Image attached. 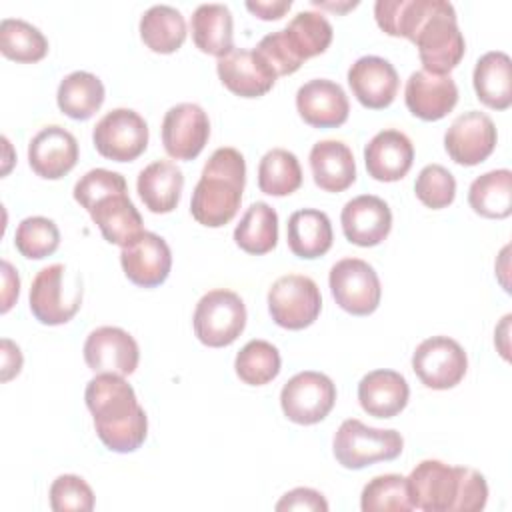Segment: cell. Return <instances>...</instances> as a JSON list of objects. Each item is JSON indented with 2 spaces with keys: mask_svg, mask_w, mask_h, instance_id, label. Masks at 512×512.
I'll return each mask as SVG.
<instances>
[{
  "mask_svg": "<svg viewBox=\"0 0 512 512\" xmlns=\"http://www.w3.org/2000/svg\"><path fill=\"white\" fill-rule=\"evenodd\" d=\"M84 400L96 434L108 450L128 454L144 444L148 418L124 376L96 374L86 384Z\"/></svg>",
  "mask_w": 512,
  "mask_h": 512,
  "instance_id": "obj_1",
  "label": "cell"
},
{
  "mask_svg": "<svg viewBox=\"0 0 512 512\" xmlns=\"http://www.w3.org/2000/svg\"><path fill=\"white\" fill-rule=\"evenodd\" d=\"M246 184L244 156L230 146L216 148L192 192V218L208 228L226 226L238 212Z\"/></svg>",
  "mask_w": 512,
  "mask_h": 512,
  "instance_id": "obj_2",
  "label": "cell"
},
{
  "mask_svg": "<svg viewBox=\"0 0 512 512\" xmlns=\"http://www.w3.org/2000/svg\"><path fill=\"white\" fill-rule=\"evenodd\" d=\"M412 42L418 48L422 70L430 74H450L466 52L454 6L446 0H434L430 14L420 24Z\"/></svg>",
  "mask_w": 512,
  "mask_h": 512,
  "instance_id": "obj_3",
  "label": "cell"
},
{
  "mask_svg": "<svg viewBox=\"0 0 512 512\" xmlns=\"http://www.w3.org/2000/svg\"><path fill=\"white\" fill-rule=\"evenodd\" d=\"M404 440L396 430H382L348 418L334 434L332 450L340 466L360 470L376 462H388L402 454Z\"/></svg>",
  "mask_w": 512,
  "mask_h": 512,
  "instance_id": "obj_4",
  "label": "cell"
},
{
  "mask_svg": "<svg viewBox=\"0 0 512 512\" xmlns=\"http://www.w3.org/2000/svg\"><path fill=\"white\" fill-rule=\"evenodd\" d=\"M82 304V280L64 264L42 268L30 286V312L46 326L66 324Z\"/></svg>",
  "mask_w": 512,
  "mask_h": 512,
  "instance_id": "obj_5",
  "label": "cell"
},
{
  "mask_svg": "<svg viewBox=\"0 0 512 512\" xmlns=\"http://www.w3.org/2000/svg\"><path fill=\"white\" fill-rule=\"evenodd\" d=\"M192 324L196 338L204 346H230L246 326V306L236 292L216 288L198 300Z\"/></svg>",
  "mask_w": 512,
  "mask_h": 512,
  "instance_id": "obj_6",
  "label": "cell"
},
{
  "mask_svg": "<svg viewBox=\"0 0 512 512\" xmlns=\"http://www.w3.org/2000/svg\"><path fill=\"white\" fill-rule=\"evenodd\" d=\"M322 310L318 284L302 274L280 276L268 290V312L286 330L310 326Z\"/></svg>",
  "mask_w": 512,
  "mask_h": 512,
  "instance_id": "obj_7",
  "label": "cell"
},
{
  "mask_svg": "<svg viewBox=\"0 0 512 512\" xmlns=\"http://www.w3.org/2000/svg\"><path fill=\"white\" fill-rule=\"evenodd\" d=\"M336 402L334 382L316 370L294 374L280 392V406L284 416L302 426L318 424L324 420Z\"/></svg>",
  "mask_w": 512,
  "mask_h": 512,
  "instance_id": "obj_8",
  "label": "cell"
},
{
  "mask_svg": "<svg viewBox=\"0 0 512 512\" xmlns=\"http://www.w3.org/2000/svg\"><path fill=\"white\" fill-rule=\"evenodd\" d=\"M330 292L336 304L354 316L372 314L382 296L376 270L360 258H342L330 268Z\"/></svg>",
  "mask_w": 512,
  "mask_h": 512,
  "instance_id": "obj_9",
  "label": "cell"
},
{
  "mask_svg": "<svg viewBox=\"0 0 512 512\" xmlns=\"http://www.w3.org/2000/svg\"><path fill=\"white\" fill-rule=\"evenodd\" d=\"M92 142L100 156L114 162H132L148 146V124L130 108H114L96 122Z\"/></svg>",
  "mask_w": 512,
  "mask_h": 512,
  "instance_id": "obj_10",
  "label": "cell"
},
{
  "mask_svg": "<svg viewBox=\"0 0 512 512\" xmlns=\"http://www.w3.org/2000/svg\"><path fill=\"white\" fill-rule=\"evenodd\" d=\"M412 370L426 388L448 390L466 376L468 356L454 338L432 336L416 346Z\"/></svg>",
  "mask_w": 512,
  "mask_h": 512,
  "instance_id": "obj_11",
  "label": "cell"
},
{
  "mask_svg": "<svg viewBox=\"0 0 512 512\" xmlns=\"http://www.w3.org/2000/svg\"><path fill=\"white\" fill-rule=\"evenodd\" d=\"M210 138V120L202 106L182 102L164 114L162 144L174 160H194Z\"/></svg>",
  "mask_w": 512,
  "mask_h": 512,
  "instance_id": "obj_12",
  "label": "cell"
},
{
  "mask_svg": "<svg viewBox=\"0 0 512 512\" xmlns=\"http://www.w3.org/2000/svg\"><path fill=\"white\" fill-rule=\"evenodd\" d=\"M496 140L498 132L492 118L484 112L470 110L454 118L444 134V148L456 164L476 166L494 152Z\"/></svg>",
  "mask_w": 512,
  "mask_h": 512,
  "instance_id": "obj_13",
  "label": "cell"
},
{
  "mask_svg": "<svg viewBox=\"0 0 512 512\" xmlns=\"http://www.w3.org/2000/svg\"><path fill=\"white\" fill-rule=\"evenodd\" d=\"M84 360L96 374L130 376L138 368L136 340L118 326H100L84 342Z\"/></svg>",
  "mask_w": 512,
  "mask_h": 512,
  "instance_id": "obj_14",
  "label": "cell"
},
{
  "mask_svg": "<svg viewBox=\"0 0 512 512\" xmlns=\"http://www.w3.org/2000/svg\"><path fill=\"white\" fill-rule=\"evenodd\" d=\"M412 508L424 512H452L458 492V466L422 460L406 478Z\"/></svg>",
  "mask_w": 512,
  "mask_h": 512,
  "instance_id": "obj_15",
  "label": "cell"
},
{
  "mask_svg": "<svg viewBox=\"0 0 512 512\" xmlns=\"http://www.w3.org/2000/svg\"><path fill=\"white\" fill-rule=\"evenodd\" d=\"M216 72L220 82L236 96L258 98L272 90L276 84V72L256 52L246 48H232L228 54L218 58Z\"/></svg>",
  "mask_w": 512,
  "mask_h": 512,
  "instance_id": "obj_16",
  "label": "cell"
},
{
  "mask_svg": "<svg viewBox=\"0 0 512 512\" xmlns=\"http://www.w3.org/2000/svg\"><path fill=\"white\" fill-rule=\"evenodd\" d=\"M120 264L132 284L156 288L170 274L172 252L162 236L144 230L132 244L122 248Z\"/></svg>",
  "mask_w": 512,
  "mask_h": 512,
  "instance_id": "obj_17",
  "label": "cell"
},
{
  "mask_svg": "<svg viewBox=\"0 0 512 512\" xmlns=\"http://www.w3.org/2000/svg\"><path fill=\"white\" fill-rule=\"evenodd\" d=\"M404 102L410 114L420 120H442L458 102V86L450 74H430L416 70L406 80Z\"/></svg>",
  "mask_w": 512,
  "mask_h": 512,
  "instance_id": "obj_18",
  "label": "cell"
},
{
  "mask_svg": "<svg viewBox=\"0 0 512 512\" xmlns=\"http://www.w3.org/2000/svg\"><path fill=\"white\" fill-rule=\"evenodd\" d=\"M78 162V142L72 132L52 124L32 136L28 144L30 168L46 180L66 176Z\"/></svg>",
  "mask_w": 512,
  "mask_h": 512,
  "instance_id": "obj_19",
  "label": "cell"
},
{
  "mask_svg": "<svg viewBox=\"0 0 512 512\" xmlns=\"http://www.w3.org/2000/svg\"><path fill=\"white\" fill-rule=\"evenodd\" d=\"M348 84L364 108L382 110L394 102L400 78L386 58L362 56L350 66Z\"/></svg>",
  "mask_w": 512,
  "mask_h": 512,
  "instance_id": "obj_20",
  "label": "cell"
},
{
  "mask_svg": "<svg viewBox=\"0 0 512 512\" xmlns=\"http://www.w3.org/2000/svg\"><path fill=\"white\" fill-rule=\"evenodd\" d=\"M300 118L314 128H336L348 120L350 104L344 88L326 78H314L296 92Z\"/></svg>",
  "mask_w": 512,
  "mask_h": 512,
  "instance_id": "obj_21",
  "label": "cell"
},
{
  "mask_svg": "<svg viewBox=\"0 0 512 512\" xmlns=\"http://www.w3.org/2000/svg\"><path fill=\"white\" fill-rule=\"evenodd\" d=\"M340 222L348 242L368 248L380 244L390 234L392 212L382 198L360 194L344 204Z\"/></svg>",
  "mask_w": 512,
  "mask_h": 512,
  "instance_id": "obj_22",
  "label": "cell"
},
{
  "mask_svg": "<svg viewBox=\"0 0 512 512\" xmlns=\"http://www.w3.org/2000/svg\"><path fill=\"white\" fill-rule=\"evenodd\" d=\"M368 174L378 182H396L408 174L414 162L410 138L394 128L380 130L364 148Z\"/></svg>",
  "mask_w": 512,
  "mask_h": 512,
  "instance_id": "obj_23",
  "label": "cell"
},
{
  "mask_svg": "<svg viewBox=\"0 0 512 512\" xmlns=\"http://www.w3.org/2000/svg\"><path fill=\"white\" fill-rule=\"evenodd\" d=\"M410 388L406 378L388 368L372 370L358 382V402L374 418H392L408 404Z\"/></svg>",
  "mask_w": 512,
  "mask_h": 512,
  "instance_id": "obj_24",
  "label": "cell"
},
{
  "mask_svg": "<svg viewBox=\"0 0 512 512\" xmlns=\"http://www.w3.org/2000/svg\"><path fill=\"white\" fill-rule=\"evenodd\" d=\"M184 174L170 160H156L140 170L136 190L144 206L154 214L172 212L182 196Z\"/></svg>",
  "mask_w": 512,
  "mask_h": 512,
  "instance_id": "obj_25",
  "label": "cell"
},
{
  "mask_svg": "<svg viewBox=\"0 0 512 512\" xmlns=\"http://www.w3.org/2000/svg\"><path fill=\"white\" fill-rule=\"evenodd\" d=\"M314 182L324 192H342L356 180L352 150L340 140H320L310 150Z\"/></svg>",
  "mask_w": 512,
  "mask_h": 512,
  "instance_id": "obj_26",
  "label": "cell"
},
{
  "mask_svg": "<svg viewBox=\"0 0 512 512\" xmlns=\"http://www.w3.org/2000/svg\"><path fill=\"white\" fill-rule=\"evenodd\" d=\"M90 216L104 240L120 248L132 244L144 232L142 216L128 198V192L106 196L90 210Z\"/></svg>",
  "mask_w": 512,
  "mask_h": 512,
  "instance_id": "obj_27",
  "label": "cell"
},
{
  "mask_svg": "<svg viewBox=\"0 0 512 512\" xmlns=\"http://www.w3.org/2000/svg\"><path fill=\"white\" fill-rule=\"evenodd\" d=\"M286 238L294 256L306 260L320 258L330 250L334 240L330 218L316 208L296 210L288 218Z\"/></svg>",
  "mask_w": 512,
  "mask_h": 512,
  "instance_id": "obj_28",
  "label": "cell"
},
{
  "mask_svg": "<svg viewBox=\"0 0 512 512\" xmlns=\"http://www.w3.org/2000/svg\"><path fill=\"white\" fill-rule=\"evenodd\" d=\"M476 98L492 108L506 110L512 104V62L502 50L486 52L478 58L472 74Z\"/></svg>",
  "mask_w": 512,
  "mask_h": 512,
  "instance_id": "obj_29",
  "label": "cell"
},
{
  "mask_svg": "<svg viewBox=\"0 0 512 512\" xmlns=\"http://www.w3.org/2000/svg\"><path fill=\"white\" fill-rule=\"evenodd\" d=\"M192 40L198 50L222 58L232 44V12L224 4H200L192 14Z\"/></svg>",
  "mask_w": 512,
  "mask_h": 512,
  "instance_id": "obj_30",
  "label": "cell"
},
{
  "mask_svg": "<svg viewBox=\"0 0 512 512\" xmlns=\"http://www.w3.org/2000/svg\"><path fill=\"white\" fill-rule=\"evenodd\" d=\"M56 102L66 116L74 120H88L104 102V84L98 76L86 70L70 72L58 84Z\"/></svg>",
  "mask_w": 512,
  "mask_h": 512,
  "instance_id": "obj_31",
  "label": "cell"
},
{
  "mask_svg": "<svg viewBox=\"0 0 512 512\" xmlns=\"http://www.w3.org/2000/svg\"><path fill=\"white\" fill-rule=\"evenodd\" d=\"M186 34V20L174 6L156 4L140 18V38L152 52H176L184 44Z\"/></svg>",
  "mask_w": 512,
  "mask_h": 512,
  "instance_id": "obj_32",
  "label": "cell"
},
{
  "mask_svg": "<svg viewBox=\"0 0 512 512\" xmlns=\"http://www.w3.org/2000/svg\"><path fill=\"white\" fill-rule=\"evenodd\" d=\"M468 204L484 218H508L512 212V172L500 168L478 176L468 188Z\"/></svg>",
  "mask_w": 512,
  "mask_h": 512,
  "instance_id": "obj_33",
  "label": "cell"
},
{
  "mask_svg": "<svg viewBox=\"0 0 512 512\" xmlns=\"http://www.w3.org/2000/svg\"><path fill=\"white\" fill-rule=\"evenodd\" d=\"M234 242L248 254H266L278 242V214L266 202H254L234 228Z\"/></svg>",
  "mask_w": 512,
  "mask_h": 512,
  "instance_id": "obj_34",
  "label": "cell"
},
{
  "mask_svg": "<svg viewBox=\"0 0 512 512\" xmlns=\"http://www.w3.org/2000/svg\"><path fill=\"white\" fill-rule=\"evenodd\" d=\"M284 30V36L292 48V52L304 62L322 54L332 42V24L324 14L314 10L298 12Z\"/></svg>",
  "mask_w": 512,
  "mask_h": 512,
  "instance_id": "obj_35",
  "label": "cell"
},
{
  "mask_svg": "<svg viewBox=\"0 0 512 512\" xmlns=\"http://www.w3.org/2000/svg\"><path fill=\"white\" fill-rule=\"evenodd\" d=\"M432 6L434 0H378L374 4V18L388 36L412 42Z\"/></svg>",
  "mask_w": 512,
  "mask_h": 512,
  "instance_id": "obj_36",
  "label": "cell"
},
{
  "mask_svg": "<svg viewBox=\"0 0 512 512\" xmlns=\"http://www.w3.org/2000/svg\"><path fill=\"white\" fill-rule=\"evenodd\" d=\"M302 186V168L290 150L272 148L258 164V188L268 196H288Z\"/></svg>",
  "mask_w": 512,
  "mask_h": 512,
  "instance_id": "obj_37",
  "label": "cell"
},
{
  "mask_svg": "<svg viewBox=\"0 0 512 512\" xmlns=\"http://www.w3.org/2000/svg\"><path fill=\"white\" fill-rule=\"evenodd\" d=\"M0 52L10 60L32 64L48 54V40L26 20L4 18L0 22Z\"/></svg>",
  "mask_w": 512,
  "mask_h": 512,
  "instance_id": "obj_38",
  "label": "cell"
},
{
  "mask_svg": "<svg viewBox=\"0 0 512 512\" xmlns=\"http://www.w3.org/2000/svg\"><path fill=\"white\" fill-rule=\"evenodd\" d=\"M280 352L266 340L246 342L234 360L236 376L250 386H264L272 382L280 372Z\"/></svg>",
  "mask_w": 512,
  "mask_h": 512,
  "instance_id": "obj_39",
  "label": "cell"
},
{
  "mask_svg": "<svg viewBox=\"0 0 512 512\" xmlns=\"http://www.w3.org/2000/svg\"><path fill=\"white\" fill-rule=\"evenodd\" d=\"M360 508H362V512H408V510H412L406 478L400 474L374 476L362 488Z\"/></svg>",
  "mask_w": 512,
  "mask_h": 512,
  "instance_id": "obj_40",
  "label": "cell"
},
{
  "mask_svg": "<svg viewBox=\"0 0 512 512\" xmlns=\"http://www.w3.org/2000/svg\"><path fill=\"white\" fill-rule=\"evenodd\" d=\"M16 250L30 260H42L60 246V230L54 220L44 216H28L16 226Z\"/></svg>",
  "mask_w": 512,
  "mask_h": 512,
  "instance_id": "obj_41",
  "label": "cell"
},
{
  "mask_svg": "<svg viewBox=\"0 0 512 512\" xmlns=\"http://www.w3.org/2000/svg\"><path fill=\"white\" fill-rule=\"evenodd\" d=\"M414 192L424 206L432 210H440L454 202L456 180L448 168L440 164H428L416 176Z\"/></svg>",
  "mask_w": 512,
  "mask_h": 512,
  "instance_id": "obj_42",
  "label": "cell"
},
{
  "mask_svg": "<svg viewBox=\"0 0 512 512\" xmlns=\"http://www.w3.org/2000/svg\"><path fill=\"white\" fill-rule=\"evenodd\" d=\"M128 192L126 178L120 172H112L106 168L88 170L76 184H74V200L86 208L88 212L106 196Z\"/></svg>",
  "mask_w": 512,
  "mask_h": 512,
  "instance_id": "obj_43",
  "label": "cell"
},
{
  "mask_svg": "<svg viewBox=\"0 0 512 512\" xmlns=\"http://www.w3.org/2000/svg\"><path fill=\"white\" fill-rule=\"evenodd\" d=\"M50 508L54 512H90L94 492L88 482L76 474H62L50 486Z\"/></svg>",
  "mask_w": 512,
  "mask_h": 512,
  "instance_id": "obj_44",
  "label": "cell"
},
{
  "mask_svg": "<svg viewBox=\"0 0 512 512\" xmlns=\"http://www.w3.org/2000/svg\"><path fill=\"white\" fill-rule=\"evenodd\" d=\"M254 50L272 66L276 76L294 74L302 66V60L292 52V48L284 36V30L266 34Z\"/></svg>",
  "mask_w": 512,
  "mask_h": 512,
  "instance_id": "obj_45",
  "label": "cell"
},
{
  "mask_svg": "<svg viewBox=\"0 0 512 512\" xmlns=\"http://www.w3.org/2000/svg\"><path fill=\"white\" fill-rule=\"evenodd\" d=\"M488 502L486 478L466 466H458V492L452 512H478Z\"/></svg>",
  "mask_w": 512,
  "mask_h": 512,
  "instance_id": "obj_46",
  "label": "cell"
},
{
  "mask_svg": "<svg viewBox=\"0 0 512 512\" xmlns=\"http://www.w3.org/2000/svg\"><path fill=\"white\" fill-rule=\"evenodd\" d=\"M278 512H288V510H304V512H326L328 510V502L326 498L314 490V488H294L290 492H286L278 504H276Z\"/></svg>",
  "mask_w": 512,
  "mask_h": 512,
  "instance_id": "obj_47",
  "label": "cell"
},
{
  "mask_svg": "<svg viewBox=\"0 0 512 512\" xmlns=\"http://www.w3.org/2000/svg\"><path fill=\"white\" fill-rule=\"evenodd\" d=\"M292 2L290 0H248L246 8L258 16L260 20H280L288 10Z\"/></svg>",
  "mask_w": 512,
  "mask_h": 512,
  "instance_id": "obj_48",
  "label": "cell"
},
{
  "mask_svg": "<svg viewBox=\"0 0 512 512\" xmlns=\"http://www.w3.org/2000/svg\"><path fill=\"white\" fill-rule=\"evenodd\" d=\"M2 312H8L12 308V304L18 298L20 292V278L18 272L14 270V266L8 260H2Z\"/></svg>",
  "mask_w": 512,
  "mask_h": 512,
  "instance_id": "obj_49",
  "label": "cell"
},
{
  "mask_svg": "<svg viewBox=\"0 0 512 512\" xmlns=\"http://www.w3.org/2000/svg\"><path fill=\"white\" fill-rule=\"evenodd\" d=\"M22 368V352L20 348L8 340L2 338V382H8L14 378Z\"/></svg>",
  "mask_w": 512,
  "mask_h": 512,
  "instance_id": "obj_50",
  "label": "cell"
},
{
  "mask_svg": "<svg viewBox=\"0 0 512 512\" xmlns=\"http://www.w3.org/2000/svg\"><path fill=\"white\" fill-rule=\"evenodd\" d=\"M508 324H510V314H506V316L502 318L500 326H498V328H496V332H494V334H498V336H494V340H496V338H504V340H506ZM500 354H502V358H506V360H508V346H506V344H500Z\"/></svg>",
  "mask_w": 512,
  "mask_h": 512,
  "instance_id": "obj_51",
  "label": "cell"
},
{
  "mask_svg": "<svg viewBox=\"0 0 512 512\" xmlns=\"http://www.w3.org/2000/svg\"><path fill=\"white\" fill-rule=\"evenodd\" d=\"M312 4H314V6L328 8V10H336V12H344V10H348V8L358 6V2H346L344 6H340V4H334V2H320V0H312Z\"/></svg>",
  "mask_w": 512,
  "mask_h": 512,
  "instance_id": "obj_52",
  "label": "cell"
}]
</instances>
